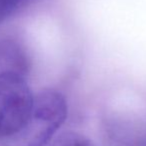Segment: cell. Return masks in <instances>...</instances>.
Wrapping results in <instances>:
<instances>
[{
	"mask_svg": "<svg viewBox=\"0 0 146 146\" xmlns=\"http://www.w3.org/2000/svg\"><path fill=\"white\" fill-rule=\"evenodd\" d=\"M67 117L64 97L54 90L34 96L31 117L24 128L12 136L9 146H46Z\"/></svg>",
	"mask_w": 146,
	"mask_h": 146,
	"instance_id": "6da1fadb",
	"label": "cell"
},
{
	"mask_svg": "<svg viewBox=\"0 0 146 146\" xmlns=\"http://www.w3.org/2000/svg\"><path fill=\"white\" fill-rule=\"evenodd\" d=\"M33 96L24 76L0 74V138L12 137L28 123Z\"/></svg>",
	"mask_w": 146,
	"mask_h": 146,
	"instance_id": "7a4b0ae2",
	"label": "cell"
},
{
	"mask_svg": "<svg viewBox=\"0 0 146 146\" xmlns=\"http://www.w3.org/2000/svg\"><path fill=\"white\" fill-rule=\"evenodd\" d=\"M28 70V60L24 51L10 40L0 41V74L16 73L25 76Z\"/></svg>",
	"mask_w": 146,
	"mask_h": 146,
	"instance_id": "3957f363",
	"label": "cell"
},
{
	"mask_svg": "<svg viewBox=\"0 0 146 146\" xmlns=\"http://www.w3.org/2000/svg\"><path fill=\"white\" fill-rule=\"evenodd\" d=\"M84 140L82 136L74 132H66L54 140L50 146H80Z\"/></svg>",
	"mask_w": 146,
	"mask_h": 146,
	"instance_id": "277c9868",
	"label": "cell"
},
{
	"mask_svg": "<svg viewBox=\"0 0 146 146\" xmlns=\"http://www.w3.org/2000/svg\"><path fill=\"white\" fill-rule=\"evenodd\" d=\"M18 8H21V0H0V23Z\"/></svg>",
	"mask_w": 146,
	"mask_h": 146,
	"instance_id": "5b68a950",
	"label": "cell"
},
{
	"mask_svg": "<svg viewBox=\"0 0 146 146\" xmlns=\"http://www.w3.org/2000/svg\"><path fill=\"white\" fill-rule=\"evenodd\" d=\"M39 0H21V7H25L28 6L30 4H33V3L37 2Z\"/></svg>",
	"mask_w": 146,
	"mask_h": 146,
	"instance_id": "8992f818",
	"label": "cell"
}]
</instances>
